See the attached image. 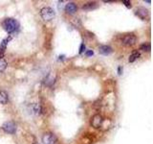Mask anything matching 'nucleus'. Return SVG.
Masks as SVG:
<instances>
[{"instance_id": "obj_1", "label": "nucleus", "mask_w": 153, "mask_h": 144, "mask_svg": "<svg viewBox=\"0 0 153 144\" xmlns=\"http://www.w3.org/2000/svg\"><path fill=\"white\" fill-rule=\"evenodd\" d=\"M18 27V23L14 18H7L3 22V28L7 33H13Z\"/></svg>"}, {"instance_id": "obj_2", "label": "nucleus", "mask_w": 153, "mask_h": 144, "mask_svg": "<svg viewBox=\"0 0 153 144\" xmlns=\"http://www.w3.org/2000/svg\"><path fill=\"white\" fill-rule=\"evenodd\" d=\"M56 15V13H55L54 10L50 7H44L40 10V17H42V19L45 20V21H50Z\"/></svg>"}, {"instance_id": "obj_3", "label": "nucleus", "mask_w": 153, "mask_h": 144, "mask_svg": "<svg viewBox=\"0 0 153 144\" xmlns=\"http://www.w3.org/2000/svg\"><path fill=\"white\" fill-rule=\"evenodd\" d=\"M137 36L133 34H129V35L125 36L122 38V43L125 46H132L136 43Z\"/></svg>"}, {"instance_id": "obj_4", "label": "nucleus", "mask_w": 153, "mask_h": 144, "mask_svg": "<svg viewBox=\"0 0 153 144\" xmlns=\"http://www.w3.org/2000/svg\"><path fill=\"white\" fill-rule=\"evenodd\" d=\"M2 130H3L5 133L13 135V133H15V131H16V125L12 121H7L2 125Z\"/></svg>"}, {"instance_id": "obj_5", "label": "nucleus", "mask_w": 153, "mask_h": 144, "mask_svg": "<svg viewBox=\"0 0 153 144\" xmlns=\"http://www.w3.org/2000/svg\"><path fill=\"white\" fill-rule=\"evenodd\" d=\"M104 124V118L101 114H95L91 119V126L95 129H99Z\"/></svg>"}, {"instance_id": "obj_6", "label": "nucleus", "mask_w": 153, "mask_h": 144, "mask_svg": "<svg viewBox=\"0 0 153 144\" xmlns=\"http://www.w3.org/2000/svg\"><path fill=\"white\" fill-rule=\"evenodd\" d=\"M43 144H55L57 142V137L52 133H46L42 137Z\"/></svg>"}, {"instance_id": "obj_7", "label": "nucleus", "mask_w": 153, "mask_h": 144, "mask_svg": "<svg viewBox=\"0 0 153 144\" xmlns=\"http://www.w3.org/2000/svg\"><path fill=\"white\" fill-rule=\"evenodd\" d=\"M136 15H138L142 19H146L149 17V12L148 10H146V8H138L136 10Z\"/></svg>"}, {"instance_id": "obj_8", "label": "nucleus", "mask_w": 153, "mask_h": 144, "mask_svg": "<svg viewBox=\"0 0 153 144\" xmlns=\"http://www.w3.org/2000/svg\"><path fill=\"white\" fill-rule=\"evenodd\" d=\"M56 82V75L54 73H50L46 76V78L44 79V85L46 86H52Z\"/></svg>"}, {"instance_id": "obj_9", "label": "nucleus", "mask_w": 153, "mask_h": 144, "mask_svg": "<svg viewBox=\"0 0 153 144\" xmlns=\"http://www.w3.org/2000/svg\"><path fill=\"white\" fill-rule=\"evenodd\" d=\"M77 10H78V8H77L76 4L72 3V2L66 4V6H65V12H66L67 14H69V15L75 14V13L77 12Z\"/></svg>"}, {"instance_id": "obj_10", "label": "nucleus", "mask_w": 153, "mask_h": 144, "mask_svg": "<svg viewBox=\"0 0 153 144\" xmlns=\"http://www.w3.org/2000/svg\"><path fill=\"white\" fill-rule=\"evenodd\" d=\"M99 52H100V54L107 56V55H110L112 53V48L108 45H102L99 47Z\"/></svg>"}, {"instance_id": "obj_11", "label": "nucleus", "mask_w": 153, "mask_h": 144, "mask_svg": "<svg viewBox=\"0 0 153 144\" xmlns=\"http://www.w3.org/2000/svg\"><path fill=\"white\" fill-rule=\"evenodd\" d=\"M9 102V95L6 91H0V104L6 105Z\"/></svg>"}, {"instance_id": "obj_12", "label": "nucleus", "mask_w": 153, "mask_h": 144, "mask_svg": "<svg viewBox=\"0 0 153 144\" xmlns=\"http://www.w3.org/2000/svg\"><path fill=\"white\" fill-rule=\"evenodd\" d=\"M98 7L96 2H88V3L84 4L82 6V10H86V11H90V10H94Z\"/></svg>"}, {"instance_id": "obj_13", "label": "nucleus", "mask_w": 153, "mask_h": 144, "mask_svg": "<svg viewBox=\"0 0 153 144\" xmlns=\"http://www.w3.org/2000/svg\"><path fill=\"white\" fill-rule=\"evenodd\" d=\"M140 57V53L138 51H134L132 54L129 56V59H128V61L129 62H135L137 59Z\"/></svg>"}, {"instance_id": "obj_14", "label": "nucleus", "mask_w": 153, "mask_h": 144, "mask_svg": "<svg viewBox=\"0 0 153 144\" xmlns=\"http://www.w3.org/2000/svg\"><path fill=\"white\" fill-rule=\"evenodd\" d=\"M32 111L35 112L36 114H39L41 111V108L38 104H33L32 105Z\"/></svg>"}, {"instance_id": "obj_15", "label": "nucleus", "mask_w": 153, "mask_h": 144, "mask_svg": "<svg viewBox=\"0 0 153 144\" xmlns=\"http://www.w3.org/2000/svg\"><path fill=\"white\" fill-rule=\"evenodd\" d=\"M7 67V62L4 59L0 58V71H4Z\"/></svg>"}, {"instance_id": "obj_16", "label": "nucleus", "mask_w": 153, "mask_h": 144, "mask_svg": "<svg viewBox=\"0 0 153 144\" xmlns=\"http://www.w3.org/2000/svg\"><path fill=\"white\" fill-rule=\"evenodd\" d=\"M140 49H141V50H143V51L149 52V51H150V44H149V43H144V44H142L141 47H140Z\"/></svg>"}, {"instance_id": "obj_17", "label": "nucleus", "mask_w": 153, "mask_h": 144, "mask_svg": "<svg viewBox=\"0 0 153 144\" xmlns=\"http://www.w3.org/2000/svg\"><path fill=\"white\" fill-rule=\"evenodd\" d=\"M123 3L125 4V6L127 7V8H131V3H130V2H129V1H126V0H123Z\"/></svg>"}, {"instance_id": "obj_18", "label": "nucleus", "mask_w": 153, "mask_h": 144, "mask_svg": "<svg viewBox=\"0 0 153 144\" xmlns=\"http://www.w3.org/2000/svg\"><path fill=\"white\" fill-rule=\"evenodd\" d=\"M84 50H85V45H84V43H82L80 45V54H82Z\"/></svg>"}, {"instance_id": "obj_19", "label": "nucleus", "mask_w": 153, "mask_h": 144, "mask_svg": "<svg viewBox=\"0 0 153 144\" xmlns=\"http://www.w3.org/2000/svg\"><path fill=\"white\" fill-rule=\"evenodd\" d=\"M85 55L87 57H90V56H93L94 55V52L92 51V50H89V51H86L85 52Z\"/></svg>"}, {"instance_id": "obj_20", "label": "nucleus", "mask_w": 153, "mask_h": 144, "mask_svg": "<svg viewBox=\"0 0 153 144\" xmlns=\"http://www.w3.org/2000/svg\"><path fill=\"white\" fill-rule=\"evenodd\" d=\"M119 74H120V75L122 74V67H121V66L119 67Z\"/></svg>"}]
</instances>
